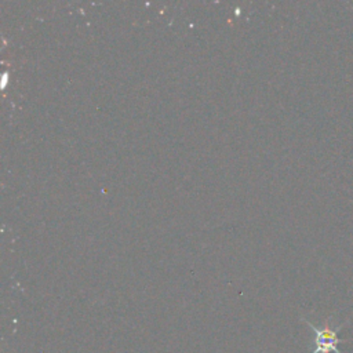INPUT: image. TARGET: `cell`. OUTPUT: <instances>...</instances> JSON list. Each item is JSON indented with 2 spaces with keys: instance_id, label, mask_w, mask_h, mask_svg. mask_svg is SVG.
<instances>
[{
  "instance_id": "obj_1",
  "label": "cell",
  "mask_w": 353,
  "mask_h": 353,
  "mask_svg": "<svg viewBox=\"0 0 353 353\" xmlns=\"http://www.w3.org/2000/svg\"><path fill=\"white\" fill-rule=\"evenodd\" d=\"M303 321L312 328V331L314 332V341H313V352L312 353H341V350L338 349V343L346 342V339H341L338 338V332L342 330L343 324L338 325V327H331L328 324V321H325L324 327H316L314 324H312L310 321L305 320Z\"/></svg>"
}]
</instances>
